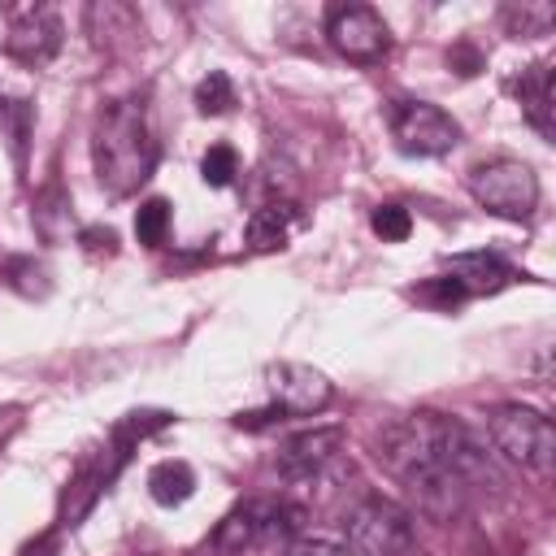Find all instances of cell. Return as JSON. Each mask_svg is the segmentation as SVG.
Segmentation results:
<instances>
[{
  "label": "cell",
  "mask_w": 556,
  "mask_h": 556,
  "mask_svg": "<svg viewBox=\"0 0 556 556\" xmlns=\"http://www.w3.org/2000/svg\"><path fill=\"white\" fill-rule=\"evenodd\" d=\"M339 452H343V430H334V426L304 430V434H295V439L282 443L278 473L291 478V482H313V478H321L339 460Z\"/></svg>",
  "instance_id": "cell-10"
},
{
  "label": "cell",
  "mask_w": 556,
  "mask_h": 556,
  "mask_svg": "<svg viewBox=\"0 0 556 556\" xmlns=\"http://www.w3.org/2000/svg\"><path fill=\"white\" fill-rule=\"evenodd\" d=\"M369 226H374V235H382L387 243H404V239L413 235V217H408L404 204H378V208L369 213Z\"/></svg>",
  "instance_id": "cell-20"
},
{
  "label": "cell",
  "mask_w": 556,
  "mask_h": 556,
  "mask_svg": "<svg viewBox=\"0 0 556 556\" xmlns=\"http://www.w3.org/2000/svg\"><path fill=\"white\" fill-rule=\"evenodd\" d=\"M96 178L109 195H135L156 169V139L139 100H113L100 109L91 130Z\"/></svg>",
  "instance_id": "cell-2"
},
{
  "label": "cell",
  "mask_w": 556,
  "mask_h": 556,
  "mask_svg": "<svg viewBox=\"0 0 556 556\" xmlns=\"http://www.w3.org/2000/svg\"><path fill=\"white\" fill-rule=\"evenodd\" d=\"M291 226H295V204H265L248 217V248L252 252H274V248L287 243Z\"/></svg>",
  "instance_id": "cell-15"
},
{
  "label": "cell",
  "mask_w": 556,
  "mask_h": 556,
  "mask_svg": "<svg viewBox=\"0 0 556 556\" xmlns=\"http://www.w3.org/2000/svg\"><path fill=\"white\" fill-rule=\"evenodd\" d=\"M235 174H239L235 148H230V143H213V148L204 152V161H200V178H204L208 187H230Z\"/></svg>",
  "instance_id": "cell-19"
},
{
  "label": "cell",
  "mask_w": 556,
  "mask_h": 556,
  "mask_svg": "<svg viewBox=\"0 0 556 556\" xmlns=\"http://www.w3.org/2000/svg\"><path fill=\"white\" fill-rule=\"evenodd\" d=\"M169 235V204L165 200H143L135 208V239L148 248H161Z\"/></svg>",
  "instance_id": "cell-18"
},
{
  "label": "cell",
  "mask_w": 556,
  "mask_h": 556,
  "mask_svg": "<svg viewBox=\"0 0 556 556\" xmlns=\"http://www.w3.org/2000/svg\"><path fill=\"white\" fill-rule=\"evenodd\" d=\"M387 122L404 156H443L460 143V122L430 100H395Z\"/></svg>",
  "instance_id": "cell-6"
},
{
  "label": "cell",
  "mask_w": 556,
  "mask_h": 556,
  "mask_svg": "<svg viewBox=\"0 0 556 556\" xmlns=\"http://www.w3.org/2000/svg\"><path fill=\"white\" fill-rule=\"evenodd\" d=\"M230 104H235L230 78H226L222 70H208V78L195 83V109L208 113V117H222V113H230Z\"/></svg>",
  "instance_id": "cell-17"
},
{
  "label": "cell",
  "mask_w": 556,
  "mask_h": 556,
  "mask_svg": "<svg viewBox=\"0 0 556 556\" xmlns=\"http://www.w3.org/2000/svg\"><path fill=\"white\" fill-rule=\"evenodd\" d=\"M552 22H556V9L552 4H508L504 9V26L517 35V39H539V35H552Z\"/></svg>",
  "instance_id": "cell-16"
},
{
  "label": "cell",
  "mask_w": 556,
  "mask_h": 556,
  "mask_svg": "<svg viewBox=\"0 0 556 556\" xmlns=\"http://www.w3.org/2000/svg\"><path fill=\"white\" fill-rule=\"evenodd\" d=\"M83 243H87L91 252H100V248H104V252H113L117 235H113V230H83Z\"/></svg>",
  "instance_id": "cell-24"
},
{
  "label": "cell",
  "mask_w": 556,
  "mask_h": 556,
  "mask_svg": "<svg viewBox=\"0 0 556 556\" xmlns=\"http://www.w3.org/2000/svg\"><path fill=\"white\" fill-rule=\"evenodd\" d=\"M421 300H434L439 308H452V304H460V300H465V291H460V282H456V278H434L430 287H421Z\"/></svg>",
  "instance_id": "cell-22"
},
{
  "label": "cell",
  "mask_w": 556,
  "mask_h": 556,
  "mask_svg": "<svg viewBox=\"0 0 556 556\" xmlns=\"http://www.w3.org/2000/svg\"><path fill=\"white\" fill-rule=\"evenodd\" d=\"M486 434H491V447L521 469L547 473L556 460V430L530 404H495L486 413Z\"/></svg>",
  "instance_id": "cell-4"
},
{
  "label": "cell",
  "mask_w": 556,
  "mask_h": 556,
  "mask_svg": "<svg viewBox=\"0 0 556 556\" xmlns=\"http://www.w3.org/2000/svg\"><path fill=\"white\" fill-rule=\"evenodd\" d=\"M295 526V508L287 504H269V500H248L239 508H230L217 530H213V547L217 552H243V547H256L265 539H278V534H291Z\"/></svg>",
  "instance_id": "cell-8"
},
{
  "label": "cell",
  "mask_w": 556,
  "mask_h": 556,
  "mask_svg": "<svg viewBox=\"0 0 556 556\" xmlns=\"http://www.w3.org/2000/svg\"><path fill=\"white\" fill-rule=\"evenodd\" d=\"M326 43L352 65H374L391 52V30H387L382 13L369 4H330L326 9Z\"/></svg>",
  "instance_id": "cell-7"
},
{
  "label": "cell",
  "mask_w": 556,
  "mask_h": 556,
  "mask_svg": "<svg viewBox=\"0 0 556 556\" xmlns=\"http://www.w3.org/2000/svg\"><path fill=\"white\" fill-rule=\"evenodd\" d=\"M447 278H456L460 282V291L465 295H478V291H500V287H508L517 274H513V265L508 261H500L495 252H460V256H447Z\"/></svg>",
  "instance_id": "cell-13"
},
{
  "label": "cell",
  "mask_w": 556,
  "mask_h": 556,
  "mask_svg": "<svg viewBox=\"0 0 556 556\" xmlns=\"http://www.w3.org/2000/svg\"><path fill=\"white\" fill-rule=\"evenodd\" d=\"M265 387H269V404L282 408V417H308V413H321L334 395L330 378L313 365H300V361H278L265 369Z\"/></svg>",
  "instance_id": "cell-9"
},
{
  "label": "cell",
  "mask_w": 556,
  "mask_h": 556,
  "mask_svg": "<svg viewBox=\"0 0 556 556\" xmlns=\"http://www.w3.org/2000/svg\"><path fill=\"white\" fill-rule=\"evenodd\" d=\"M447 61H452V65H465L460 74H478V70H482V56H478L473 48H465V43H460V48H452V52H447Z\"/></svg>",
  "instance_id": "cell-23"
},
{
  "label": "cell",
  "mask_w": 556,
  "mask_h": 556,
  "mask_svg": "<svg viewBox=\"0 0 556 556\" xmlns=\"http://www.w3.org/2000/svg\"><path fill=\"white\" fill-rule=\"evenodd\" d=\"M148 495L161 508H178L195 495V469L187 460H161L148 469Z\"/></svg>",
  "instance_id": "cell-14"
},
{
  "label": "cell",
  "mask_w": 556,
  "mask_h": 556,
  "mask_svg": "<svg viewBox=\"0 0 556 556\" xmlns=\"http://www.w3.org/2000/svg\"><path fill=\"white\" fill-rule=\"evenodd\" d=\"M513 96H517V104H521V117L543 135V139H552L556 135V104H552V61H534V65H526L521 70V78L513 83Z\"/></svg>",
  "instance_id": "cell-12"
},
{
  "label": "cell",
  "mask_w": 556,
  "mask_h": 556,
  "mask_svg": "<svg viewBox=\"0 0 556 556\" xmlns=\"http://www.w3.org/2000/svg\"><path fill=\"white\" fill-rule=\"evenodd\" d=\"M287 556H352V552L334 539H295L287 543Z\"/></svg>",
  "instance_id": "cell-21"
},
{
  "label": "cell",
  "mask_w": 556,
  "mask_h": 556,
  "mask_svg": "<svg viewBox=\"0 0 556 556\" xmlns=\"http://www.w3.org/2000/svg\"><path fill=\"white\" fill-rule=\"evenodd\" d=\"M378 465L430 521L460 517L473 486H500V465L491 447L460 417L430 408L395 417L378 434Z\"/></svg>",
  "instance_id": "cell-1"
},
{
  "label": "cell",
  "mask_w": 556,
  "mask_h": 556,
  "mask_svg": "<svg viewBox=\"0 0 556 556\" xmlns=\"http://www.w3.org/2000/svg\"><path fill=\"white\" fill-rule=\"evenodd\" d=\"M61 35L65 30H61V17L52 9H26V13L13 17L9 35H4V52L22 65H43V61L56 56Z\"/></svg>",
  "instance_id": "cell-11"
},
{
  "label": "cell",
  "mask_w": 556,
  "mask_h": 556,
  "mask_svg": "<svg viewBox=\"0 0 556 556\" xmlns=\"http://www.w3.org/2000/svg\"><path fill=\"white\" fill-rule=\"evenodd\" d=\"M465 187L478 208H486L504 222H530L539 208V178L517 156H491V161L473 165Z\"/></svg>",
  "instance_id": "cell-3"
},
{
  "label": "cell",
  "mask_w": 556,
  "mask_h": 556,
  "mask_svg": "<svg viewBox=\"0 0 556 556\" xmlns=\"http://www.w3.org/2000/svg\"><path fill=\"white\" fill-rule=\"evenodd\" d=\"M352 556H408L413 547V513L395 500H365L348 517V543Z\"/></svg>",
  "instance_id": "cell-5"
}]
</instances>
